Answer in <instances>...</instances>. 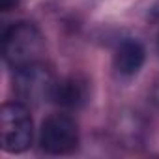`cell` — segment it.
I'll return each instance as SVG.
<instances>
[{
	"mask_svg": "<svg viewBox=\"0 0 159 159\" xmlns=\"http://www.w3.org/2000/svg\"><path fill=\"white\" fill-rule=\"evenodd\" d=\"M39 144L47 153L64 155L79 146L77 122L67 114H51L39 129Z\"/></svg>",
	"mask_w": 159,
	"mask_h": 159,
	"instance_id": "3",
	"label": "cell"
},
{
	"mask_svg": "<svg viewBox=\"0 0 159 159\" xmlns=\"http://www.w3.org/2000/svg\"><path fill=\"white\" fill-rule=\"evenodd\" d=\"M54 86L56 81L52 73L41 62L15 69L13 88L17 98L23 99L25 103H41L45 99H51Z\"/></svg>",
	"mask_w": 159,
	"mask_h": 159,
	"instance_id": "4",
	"label": "cell"
},
{
	"mask_svg": "<svg viewBox=\"0 0 159 159\" xmlns=\"http://www.w3.org/2000/svg\"><path fill=\"white\" fill-rule=\"evenodd\" d=\"M157 45H159V36H157Z\"/></svg>",
	"mask_w": 159,
	"mask_h": 159,
	"instance_id": "9",
	"label": "cell"
},
{
	"mask_svg": "<svg viewBox=\"0 0 159 159\" xmlns=\"http://www.w3.org/2000/svg\"><path fill=\"white\" fill-rule=\"evenodd\" d=\"M32 118L23 103H4L0 109V142L8 153H21L32 144Z\"/></svg>",
	"mask_w": 159,
	"mask_h": 159,
	"instance_id": "2",
	"label": "cell"
},
{
	"mask_svg": "<svg viewBox=\"0 0 159 159\" xmlns=\"http://www.w3.org/2000/svg\"><path fill=\"white\" fill-rule=\"evenodd\" d=\"M43 52H45V41L36 25L15 23L4 32L2 54L10 67L21 69L30 64H38Z\"/></svg>",
	"mask_w": 159,
	"mask_h": 159,
	"instance_id": "1",
	"label": "cell"
},
{
	"mask_svg": "<svg viewBox=\"0 0 159 159\" xmlns=\"http://www.w3.org/2000/svg\"><path fill=\"white\" fill-rule=\"evenodd\" d=\"M15 4H17V0H0V8H2V11L11 10Z\"/></svg>",
	"mask_w": 159,
	"mask_h": 159,
	"instance_id": "8",
	"label": "cell"
},
{
	"mask_svg": "<svg viewBox=\"0 0 159 159\" xmlns=\"http://www.w3.org/2000/svg\"><path fill=\"white\" fill-rule=\"evenodd\" d=\"M152 101H153L155 105H159V79L155 81V84H153V88H152Z\"/></svg>",
	"mask_w": 159,
	"mask_h": 159,
	"instance_id": "7",
	"label": "cell"
},
{
	"mask_svg": "<svg viewBox=\"0 0 159 159\" xmlns=\"http://www.w3.org/2000/svg\"><path fill=\"white\" fill-rule=\"evenodd\" d=\"M51 99L64 109H81L88 101V83L77 75L56 81Z\"/></svg>",
	"mask_w": 159,
	"mask_h": 159,
	"instance_id": "5",
	"label": "cell"
},
{
	"mask_svg": "<svg viewBox=\"0 0 159 159\" xmlns=\"http://www.w3.org/2000/svg\"><path fill=\"white\" fill-rule=\"evenodd\" d=\"M146 58V51L140 41L125 39L114 51V69L124 77H133L140 71Z\"/></svg>",
	"mask_w": 159,
	"mask_h": 159,
	"instance_id": "6",
	"label": "cell"
}]
</instances>
